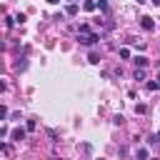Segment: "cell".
<instances>
[{"label":"cell","mask_w":160,"mask_h":160,"mask_svg":"<svg viewBox=\"0 0 160 160\" xmlns=\"http://www.w3.org/2000/svg\"><path fill=\"white\" fill-rule=\"evenodd\" d=\"M88 60H90L92 65H98V62H100V55H98V52H90V58H88Z\"/></svg>","instance_id":"cell-9"},{"label":"cell","mask_w":160,"mask_h":160,"mask_svg":"<svg viewBox=\"0 0 160 160\" xmlns=\"http://www.w3.org/2000/svg\"><path fill=\"white\" fill-rule=\"evenodd\" d=\"M0 50H5V42H0Z\"/></svg>","instance_id":"cell-19"},{"label":"cell","mask_w":160,"mask_h":160,"mask_svg":"<svg viewBox=\"0 0 160 160\" xmlns=\"http://www.w3.org/2000/svg\"><path fill=\"white\" fill-rule=\"evenodd\" d=\"M78 40H80L82 45H95V42L100 40V35H98V32H78Z\"/></svg>","instance_id":"cell-1"},{"label":"cell","mask_w":160,"mask_h":160,"mask_svg":"<svg viewBox=\"0 0 160 160\" xmlns=\"http://www.w3.org/2000/svg\"><path fill=\"white\" fill-rule=\"evenodd\" d=\"M158 80H160V72H158Z\"/></svg>","instance_id":"cell-22"},{"label":"cell","mask_w":160,"mask_h":160,"mask_svg":"<svg viewBox=\"0 0 160 160\" xmlns=\"http://www.w3.org/2000/svg\"><path fill=\"white\" fill-rule=\"evenodd\" d=\"M25 65H28V62H25V60H22V58H20V60H18V62H15V70H22V68H25Z\"/></svg>","instance_id":"cell-11"},{"label":"cell","mask_w":160,"mask_h":160,"mask_svg":"<svg viewBox=\"0 0 160 160\" xmlns=\"http://www.w3.org/2000/svg\"><path fill=\"white\" fill-rule=\"evenodd\" d=\"M78 32H90V25H88V22H82V25H80V30H78Z\"/></svg>","instance_id":"cell-14"},{"label":"cell","mask_w":160,"mask_h":160,"mask_svg":"<svg viewBox=\"0 0 160 160\" xmlns=\"http://www.w3.org/2000/svg\"><path fill=\"white\" fill-rule=\"evenodd\" d=\"M82 8H85V10H95V8H98V2H92V0H85V5H82Z\"/></svg>","instance_id":"cell-7"},{"label":"cell","mask_w":160,"mask_h":160,"mask_svg":"<svg viewBox=\"0 0 160 160\" xmlns=\"http://www.w3.org/2000/svg\"><path fill=\"white\" fill-rule=\"evenodd\" d=\"M0 152H5V155H12V148H10L8 142H0Z\"/></svg>","instance_id":"cell-6"},{"label":"cell","mask_w":160,"mask_h":160,"mask_svg":"<svg viewBox=\"0 0 160 160\" xmlns=\"http://www.w3.org/2000/svg\"><path fill=\"white\" fill-rule=\"evenodd\" d=\"M135 158H138V160H148V150H145V148H138Z\"/></svg>","instance_id":"cell-5"},{"label":"cell","mask_w":160,"mask_h":160,"mask_svg":"<svg viewBox=\"0 0 160 160\" xmlns=\"http://www.w3.org/2000/svg\"><path fill=\"white\" fill-rule=\"evenodd\" d=\"M68 2H70V5H72V0H68Z\"/></svg>","instance_id":"cell-21"},{"label":"cell","mask_w":160,"mask_h":160,"mask_svg":"<svg viewBox=\"0 0 160 160\" xmlns=\"http://www.w3.org/2000/svg\"><path fill=\"white\" fill-rule=\"evenodd\" d=\"M98 8H100L102 12H108V2H105V0H100V2H98Z\"/></svg>","instance_id":"cell-13"},{"label":"cell","mask_w":160,"mask_h":160,"mask_svg":"<svg viewBox=\"0 0 160 160\" xmlns=\"http://www.w3.org/2000/svg\"><path fill=\"white\" fill-rule=\"evenodd\" d=\"M138 2H145V0H138Z\"/></svg>","instance_id":"cell-23"},{"label":"cell","mask_w":160,"mask_h":160,"mask_svg":"<svg viewBox=\"0 0 160 160\" xmlns=\"http://www.w3.org/2000/svg\"><path fill=\"white\" fill-rule=\"evenodd\" d=\"M135 112H138V115H142V112H148V108H145V105H138V108H135Z\"/></svg>","instance_id":"cell-15"},{"label":"cell","mask_w":160,"mask_h":160,"mask_svg":"<svg viewBox=\"0 0 160 160\" xmlns=\"http://www.w3.org/2000/svg\"><path fill=\"white\" fill-rule=\"evenodd\" d=\"M0 90H5V82H2V80H0Z\"/></svg>","instance_id":"cell-18"},{"label":"cell","mask_w":160,"mask_h":160,"mask_svg":"<svg viewBox=\"0 0 160 160\" xmlns=\"http://www.w3.org/2000/svg\"><path fill=\"white\" fill-rule=\"evenodd\" d=\"M10 138H12V140H15V142H20V140H22V138H25V130H22V128H15V130H12V132H10Z\"/></svg>","instance_id":"cell-4"},{"label":"cell","mask_w":160,"mask_h":160,"mask_svg":"<svg viewBox=\"0 0 160 160\" xmlns=\"http://www.w3.org/2000/svg\"><path fill=\"white\" fill-rule=\"evenodd\" d=\"M158 148H160V142H158Z\"/></svg>","instance_id":"cell-24"},{"label":"cell","mask_w":160,"mask_h":160,"mask_svg":"<svg viewBox=\"0 0 160 160\" xmlns=\"http://www.w3.org/2000/svg\"><path fill=\"white\" fill-rule=\"evenodd\" d=\"M150 2H152V5H158V8H160V0H150Z\"/></svg>","instance_id":"cell-17"},{"label":"cell","mask_w":160,"mask_h":160,"mask_svg":"<svg viewBox=\"0 0 160 160\" xmlns=\"http://www.w3.org/2000/svg\"><path fill=\"white\" fill-rule=\"evenodd\" d=\"M132 62H135V65H138V70H145V68H148V62H150V60H148V58H145V55H138V58H135V60H132Z\"/></svg>","instance_id":"cell-3"},{"label":"cell","mask_w":160,"mask_h":160,"mask_svg":"<svg viewBox=\"0 0 160 160\" xmlns=\"http://www.w3.org/2000/svg\"><path fill=\"white\" fill-rule=\"evenodd\" d=\"M65 12H68V15H78V5H75V2H72V5H68V10H65Z\"/></svg>","instance_id":"cell-8"},{"label":"cell","mask_w":160,"mask_h":160,"mask_svg":"<svg viewBox=\"0 0 160 160\" xmlns=\"http://www.w3.org/2000/svg\"><path fill=\"white\" fill-rule=\"evenodd\" d=\"M135 80H145V70H135Z\"/></svg>","instance_id":"cell-12"},{"label":"cell","mask_w":160,"mask_h":160,"mask_svg":"<svg viewBox=\"0 0 160 160\" xmlns=\"http://www.w3.org/2000/svg\"><path fill=\"white\" fill-rule=\"evenodd\" d=\"M145 88H148V90H150V92H155V90H158V88H160V82H155V80H152V82H148V85H145Z\"/></svg>","instance_id":"cell-10"},{"label":"cell","mask_w":160,"mask_h":160,"mask_svg":"<svg viewBox=\"0 0 160 160\" xmlns=\"http://www.w3.org/2000/svg\"><path fill=\"white\" fill-rule=\"evenodd\" d=\"M5 115H8V108H5V105H0V120H2Z\"/></svg>","instance_id":"cell-16"},{"label":"cell","mask_w":160,"mask_h":160,"mask_svg":"<svg viewBox=\"0 0 160 160\" xmlns=\"http://www.w3.org/2000/svg\"><path fill=\"white\" fill-rule=\"evenodd\" d=\"M100 160H102V158H100Z\"/></svg>","instance_id":"cell-25"},{"label":"cell","mask_w":160,"mask_h":160,"mask_svg":"<svg viewBox=\"0 0 160 160\" xmlns=\"http://www.w3.org/2000/svg\"><path fill=\"white\" fill-rule=\"evenodd\" d=\"M48 2H52V5H55V2H60V0H48Z\"/></svg>","instance_id":"cell-20"},{"label":"cell","mask_w":160,"mask_h":160,"mask_svg":"<svg viewBox=\"0 0 160 160\" xmlns=\"http://www.w3.org/2000/svg\"><path fill=\"white\" fill-rule=\"evenodd\" d=\"M140 25H142L145 30H155V22H152L150 15H142V18H140Z\"/></svg>","instance_id":"cell-2"}]
</instances>
